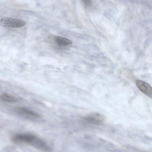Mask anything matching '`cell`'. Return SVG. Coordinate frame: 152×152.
Masks as SVG:
<instances>
[{
  "label": "cell",
  "mask_w": 152,
  "mask_h": 152,
  "mask_svg": "<svg viewBox=\"0 0 152 152\" xmlns=\"http://www.w3.org/2000/svg\"><path fill=\"white\" fill-rule=\"evenodd\" d=\"M12 140L15 143H26L43 151H49L51 150L49 146L44 141L32 134H17L13 137Z\"/></svg>",
  "instance_id": "6da1fadb"
},
{
  "label": "cell",
  "mask_w": 152,
  "mask_h": 152,
  "mask_svg": "<svg viewBox=\"0 0 152 152\" xmlns=\"http://www.w3.org/2000/svg\"><path fill=\"white\" fill-rule=\"evenodd\" d=\"M0 24L6 27L18 28L25 26L26 22L23 20L19 19L5 17L0 20Z\"/></svg>",
  "instance_id": "7a4b0ae2"
},
{
  "label": "cell",
  "mask_w": 152,
  "mask_h": 152,
  "mask_svg": "<svg viewBox=\"0 0 152 152\" xmlns=\"http://www.w3.org/2000/svg\"><path fill=\"white\" fill-rule=\"evenodd\" d=\"M135 82L137 87L142 92L149 97L152 98V89L149 84L139 80H137Z\"/></svg>",
  "instance_id": "3957f363"
},
{
  "label": "cell",
  "mask_w": 152,
  "mask_h": 152,
  "mask_svg": "<svg viewBox=\"0 0 152 152\" xmlns=\"http://www.w3.org/2000/svg\"><path fill=\"white\" fill-rule=\"evenodd\" d=\"M84 119L91 124H99L104 121V118L101 114L94 113L84 118Z\"/></svg>",
  "instance_id": "277c9868"
},
{
  "label": "cell",
  "mask_w": 152,
  "mask_h": 152,
  "mask_svg": "<svg viewBox=\"0 0 152 152\" xmlns=\"http://www.w3.org/2000/svg\"><path fill=\"white\" fill-rule=\"evenodd\" d=\"M17 113L24 115L36 118H40V115L37 113L27 108L23 107H18L15 109Z\"/></svg>",
  "instance_id": "5b68a950"
},
{
  "label": "cell",
  "mask_w": 152,
  "mask_h": 152,
  "mask_svg": "<svg viewBox=\"0 0 152 152\" xmlns=\"http://www.w3.org/2000/svg\"><path fill=\"white\" fill-rule=\"evenodd\" d=\"M56 43L59 45L65 46L72 44V42L67 38L60 37H56L55 38Z\"/></svg>",
  "instance_id": "8992f818"
},
{
  "label": "cell",
  "mask_w": 152,
  "mask_h": 152,
  "mask_svg": "<svg viewBox=\"0 0 152 152\" xmlns=\"http://www.w3.org/2000/svg\"><path fill=\"white\" fill-rule=\"evenodd\" d=\"M0 98L4 101L10 102H15L18 101L17 97L6 93L1 94L0 95Z\"/></svg>",
  "instance_id": "52a82bcc"
},
{
  "label": "cell",
  "mask_w": 152,
  "mask_h": 152,
  "mask_svg": "<svg viewBox=\"0 0 152 152\" xmlns=\"http://www.w3.org/2000/svg\"><path fill=\"white\" fill-rule=\"evenodd\" d=\"M83 3L86 5L89 6L91 4V0H82Z\"/></svg>",
  "instance_id": "ba28073f"
}]
</instances>
